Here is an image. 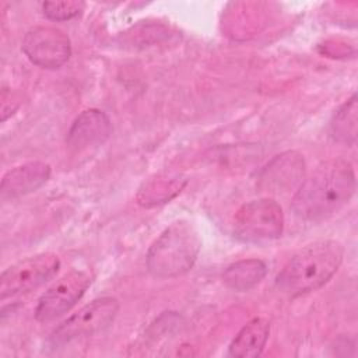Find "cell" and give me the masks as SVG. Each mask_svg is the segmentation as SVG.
Segmentation results:
<instances>
[{
  "label": "cell",
  "mask_w": 358,
  "mask_h": 358,
  "mask_svg": "<svg viewBox=\"0 0 358 358\" xmlns=\"http://www.w3.org/2000/svg\"><path fill=\"white\" fill-rule=\"evenodd\" d=\"M355 192V173L345 159L320 164L296 189L291 207L303 220L316 221L341 210Z\"/></svg>",
  "instance_id": "cell-1"
},
{
  "label": "cell",
  "mask_w": 358,
  "mask_h": 358,
  "mask_svg": "<svg viewBox=\"0 0 358 358\" xmlns=\"http://www.w3.org/2000/svg\"><path fill=\"white\" fill-rule=\"evenodd\" d=\"M344 249L333 239L315 241L299 249L275 280L278 291L291 298L323 287L338 270Z\"/></svg>",
  "instance_id": "cell-2"
},
{
  "label": "cell",
  "mask_w": 358,
  "mask_h": 358,
  "mask_svg": "<svg viewBox=\"0 0 358 358\" xmlns=\"http://www.w3.org/2000/svg\"><path fill=\"white\" fill-rule=\"evenodd\" d=\"M201 248V239L189 221L171 224L151 245L147 253V268L158 278H172L189 271Z\"/></svg>",
  "instance_id": "cell-3"
},
{
  "label": "cell",
  "mask_w": 358,
  "mask_h": 358,
  "mask_svg": "<svg viewBox=\"0 0 358 358\" xmlns=\"http://www.w3.org/2000/svg\"><path fill=\"white\" fill-rule=\"evenodd\" d=\"M284 214L273 199H257L245 203L235 214L234 235L248 243H266L281 236Z\"/></svg>",
  "instance_id": "cell-4"
},
{
  "label": "cell",
  "mask_w": 358,
  "mask_h": 358,
  "mask_svg": "<svg viewBox=\"0 0 358 358\" xmlns=\"http://www.w3.org/2000/svg\"><path fill=\"white\" fill-rule=\"evenodd\" d=\"M117 312L119 302L116 298L102 296L94 299L59 324L50 334L49 343L56 348L73 340L96 334L115 320Z\"/></svg>",
  "instance_id": "cell-5"
},
{
  "label": "cell",
  "mask_w": 358,
  "mask_h": 358,
  "mask_svg": "<svg viewBox=\"0 0 358 358\" xmlns=\"http://www.w3.org/2000/svg\"><path fill=\"white\" fill-rule=\"evenodd\" d=\"M59 267V257L50 252L14 263L0 275V298H13L39 288L57 273Z\"/></svg>",
  "instance_id": "cell-6"
},
{
  "label": "cell",
  "mask_w": 358,
  "mask_h": 358,
  "mask_svg": "<svg viewBox=\"0 0 358 358\" xmlns=\"http://www.w3.org/2000/svg\"><path fill=\"white\" fill-rule=\"evenodd\" d=\"M91 284L88 273L71 270L56 280L39 298L35 317L39 322H50L70 310L85 294Z\"/></svg>",
  "instance_id": "cell-7"
},
{
  "label": "cell",
  "mask_w": 358,
  "mask_h": 358,
  "mask_svg": "<svg viewBox=\"0 0 358 358\" xmlns=\"http://www.w3.org/2000/svg\"><path fill=\"white\" fill-rule=\"evenodd\" d=\"M21 48L34 64L43 69H59L71 55L69 36L55 27L39 25L28 29Z\"/></svg>",
  "instance_id": "cell-8"
},
{
  "label": "cell",
  "mask_w": 358,
  "mask_h": 358,
  "mask_svg": "<svg viewBox=\"0 0 358 358\" xmlns=\"http://www.w3.org/2000/svg\"><path fill=\"white\" fill-rule=\"evenodd\" d=\"M305 179V161L296 151H287L277 155L267 164L260 175L259 186L271 193L288 192L299 187Z\"/></svg>",
  "instance_id": "cell-9"
},
{
  "label": "cell",
  "mask_w": 358,
  "mask_h": 358,
  "mask_svg": "<svg viewBox=\"0 0 358 358\" xmlns=\"http://www.w3.org/2000/svg\"><path fill=\"white\" fill-rule=\"evenodd\" d=\"M112 133V123L108 115L99 109H87L73 122L66 144L74 152L85 151L103 144Z\"/></svg>",
  "instance_id": "cell-10"
},
{
  "label": "cell",
  "mask_w": 358,
  "mask_h": 358,
  "mask_svg": "<svg viewBox=\"0 0 358 358\" xmlns=\"http://www.w3.org/2000/svg\"><path fill=\"white\" fill-rule=\"evenodd\" d=\"M50 176V165L45 162H28L10 169L1 179L0 192L3 200H13L35 192Z\"/></svg>",
  "instance_id": "cell-11"
},
{
  "label": "cell",
  "mask_w": 358,
  "mask_h": 358,
  "mask_svg": "<svg viewBox=\"0 0 358 358\" xmlns=\"http://www.w3.org/2000/svg\"><path fill=\"white\" fill-rule=\"evenodd\" d=\"M270 324L266 319L256 317L245 324L229 344L228 355L235 358H255L262 354L268 338Z\"/></svg>",
  "instance_id": "cell-12"
},
{
  "label": "cell",
  "mask_w": 358,
  "mask_h": 358,
  "mask_svg": "<svg viewBox=\"0 0 358 358\" xmlns=\"http://www.w3.org/2000/svg\"><path fill=\"white\" fill-rule=\"evenodd\" d=\"M267 267L259 259H245L232 263L222 273L224 284L238 292L249 291L266 275Z\"/></svg>",
  "instance_id": "cell-13"
},
{
  "label": "cell",
  "mask_w": 358,
  "mask_h": 358,
  "mask_svg": "<svg viewBox=\"0 0 358 358\" xmlns=\"http://www.w3.org/2000/svg\"><path fill=\"white\" fill-rule=\"evenodd\" d=\"M187 179L180 175L176 176H157L147 180L137 193L138 204L152 207L173 199L186 186Z\"/></svg>",
  "instance_id": "cell-14"
},
{
  "label": "cell",
  "mask_w": 358,
  "mask_h": 358,
  "mask_svg": "<svg viewBox=\"0 0 358 358\" xmlns=\"http://www.w3.org/2000/svg\"><path fill=\"white\" fill-rule=\"evenodd\" d=\"M357 95L354 94L334 113L330 122V134L334 141L344 145H354L357 141Z\"/></svg>",
  "instance_id": "cell-15"
},
{
  "label": "cell",
  "mask_w": 358,
  "mask_h": 358,
  "mask_svg": "<svg viewBox=\"0 0 358 358\" xmlns=\"http://www.w3.org/2000/svg\"><path fill=\"white\" fill-rule=\"evenodd\" d=\"M85 8L81 0H63V1H45L42 4L43 15L52 21H66L80 15Z\"/></svg>",
  "instance_id": "cell-16"
}]
</instances>
